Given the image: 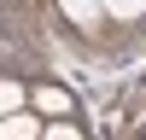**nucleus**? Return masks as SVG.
<instances>
[{"instance_id": "nucleus-2", "label": "nucleus", "mask_w": 146, "mask_h": 140, "mask_svg": "<svg viewBox=\"0 0 146 140\" xmlns=\"http://www.w3.org/2000/svg\"><path fill=\"white\" fill-rule=\"evenodd\" d=\"M41 117L35 111H18V117H0V140H41Z\"/></svg>"}, {"instance_id": "nucleus-5", "label": "nucleus", "mask_w": 146, "mask_h": 140, "mask_svg": "<svg viewBox=\"0 0 146 140\" xmlns=\"http://www.w3.org/2000/svg\"><path fill=\"white\" fill-rule=\"evenodd\" d=\"M41 140H88V134H82L76 117H64V123H47V128H41Z\"/></svg>"}, {"instance_id": "nucleus-3", "label": "nucleus", "mask_w": 146, "mask_h": 140, "mask_svg": "<svg viewBox=\"0 0 146 140\" xmlns=\"http://www.w3.org/2000/svg\"><path fill=\"white\" fill-rule=\"evenodd\" d=\"M18 111H29V93H23V82L0 76V117H18Z\"/></svg>"}, {"instance_id": "nucleus-4", "label": "nucleus", "mask_w": 146, "mask_h": 140, "mask_svg": "<svg viewBox=\"0 0 146 140\" xmlns=\"http://www.w3.org/2000/svg\"><path fill=\"white\" fill-rule=\"evenodd\" d=\"M100 12H111V18H146V0H100Z\"/></svg>"}, {"instance_id": "nucleus-6", "label": "nucleus", "mask_w": 146, "mask_h": 140, "mask_svg": "<svg viewBox=\"0 0 146 140\" xmlns=\"http://www.w3.org/2000/svg\"><path fill=\"white\" fill-rule=\"evenodd\" d=\"M64 12L76 23H94V18H100V0H64Z\"/></svg>"}, {"instance_id": "nucleus-1", "label": "nucleus", "mask_w": 146, "mask_h": 140, "mask_svg": "<svg viewBox=\"0 0 146 140\" xmlns=\"http://www.w3.org/2000/svg\"><path fill=\"white\" fill-rule=\"evenodd\" d=\"M29 111L41 117V123H64V117H76V99H70L58 82H35L29 88Z\"/></svg>"}]
</instances>
